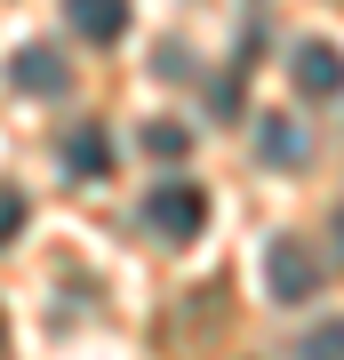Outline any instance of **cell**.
Wrapping results in <instances>:
<instances>
[{"instance_id": "7c38bea8", "label": "cell", "mask_w": 344, "mask_h": 360, "mask_svg": "<svg viewBox=\"0 0 344 360\" xmlns=\"http://www.w3.org/2000/svg\"><path fill=\"white\" fill-rule=\"evenodd\" d=\"M0 345H8V321H0Z\"/></svg>"}, {"instance_id": "ba28073f", "label": "cell", "mask_w": 344, "mask_h": 360, "mask_svg": "<svg viewBox=\"0 0 344 360\" xmlns=\"http://www.w3.org/2000/svg\"><path fill=\"white\" fill-rule=\"evenodd\" d=\"M144 153H153V160H184L192 153V129H184V120H153V129H144Z\"/></svg>"}, {"instance_id": "9c48e42d", "label": "cell", "mask_w": 344, "mask_h": 360, "mask_svg": "<svg viewBox=\"0 0 344 360\" xmlns=\"http://www.w3.org/2000/svg\"><path fill=\"white\" fill-rule=\"evenodd\" d=\"M296 360H344V321H320L296 336Z\"/></svg>"}, {"instance_id": "5b68a950", "label": "cell", "mask_w": 344, "mask_h": 360, "mask_svg": "<svg viewBox=\"0 0 344 360\" xmlns=\"http://www.w3.org/2000/svg\"><path fill=\"white\" fill-rule=\"evenodd\" d=\"M56 160H64V176H80V184H96L104 168H113V136H104V129H72V136L56 144Z\"/></svg>"}, {"instance_id": "7a4b0ae2", "label": "cell", "mask_w": 344, "mask_h": 360, "mask_svg": "<svg viewBox=\"0 0 344 360\" xmlns=\"http://www.w3.org/2000/svg\"><path fill=\"white\" fill-rule=\"evenodd\" d=\"M288 80H296L305 104H336L344 96V49L336 40H305V49L288 56Z\"/></svg>"}, {"instance_id": "3957f363", "label": "cell", "mask_w": 344, "mask_h": 360, "mask_svg": "<svg viewBox=\"0 0 344 360\" xmlns=\"http://www.w3.org/2000/svg\"><path fill=\"white\" fill-rule=\"evenodd\" d=\"M265 281H272V296H281V304H305V296L320 288V257H312L305 240H272Z\"/></svg>"}, {"instance_id": "52a82bcc", "label": "cell", "mask_w": 344, "mask_h": 360, "mask_svg": "<svg viewBox=\"0 0 344 360\" xmlns=\"http://www.w3.org/2000/svg\"><path fill=\"white\" fill-rule=\"evenodd\" d=\"M256 144H265L272 168H296V160H305V129H296L288 112H265V120H256Z\"/></svg>"}, {"instance_id": "277c9868", "label": "cell", "mask_w": 344, "mask_h": 360, "mask_svg": "<svg viewBox=\"0 0 344 360\" xmlns=\"http://www.w3.org/2000/svg\"><path fill=\"white\" fill-rule=\"evenodd\" d=\"M8 80H16L25 96H56V89H72V65H64V49H49V40H32V49H16Z\"/></svg>"}, {"instance_id": "8fae6325", "label": "cell", "mask_w": 344, "mask_h": 360, "mask_svg": "<svg viewBox=\"0 0 344 360\" xmlns=\"http://www.w3.org/2000/svg\"><path fill=\"white\" fill-rule=\"evenodd\" d=\"M336 240H344V208H336Z\"/></svg>"}, {"instance_id": "8992f818", "label": "cell", "mask_w": 344, "mask_h": 360, "mask_svg": "<svg viewBox=\"0 0 344 360\" xmlns=\"http://www.w3.org/2000/svg\"><path fill=\"white\" fill-rule=\"evenodd\" d=\"M64 16H72L80 40H96V49H113L128 32V0H64Z\"/></svg>"}, {"instance_id": "6da1fadb", "label": "cell", "mask_w": 344, "mask_h": 360, "mask_svg": "<svg viewBox=\"0 0 344 360\" xmlns=\"http://www.w3.org/2000/svg\"><path fill=\"white\" fill-rule=\"evenodd\" d=\"M144 224H153L168 248L200 240V232H208V193H200V184H160V193L144 200Z\"/></svg>"}, {"instance_id": "30bf717a", "label": "cell", "mask_w": 344, "mask_h": 360, "mask_svg": "<svg viewBox=\"0 0 344 360\" xmlns=\"http://www.w3.org/2000/svg\"><path fill=\"white\" fill-rule=\"evenodd\" d=\"M16 232H25V193H16V184H0V248H8Z\"/></svg>"}]
</instances>
